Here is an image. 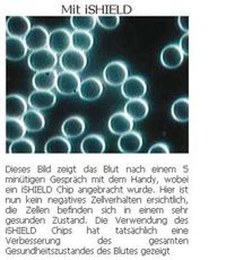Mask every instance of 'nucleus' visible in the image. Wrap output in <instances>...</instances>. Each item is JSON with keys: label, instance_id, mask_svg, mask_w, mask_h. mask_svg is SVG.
Here are the masks:
<instances>
[{"label": "nucleus", "instance_id": "6ab92c4d", "mask_svg": "<svg viewBox=\"0 0 226 260\" xmlns=\"http://www.w3.org/2000/svg\"><path fill=\"white\" fill-rule=\"evenodd\" d=\"M22 121L27 132L37 133L44 128V118L38 110H27L22 118Z\"/></svg>", "mask_w": 226, "mask_h": 260}, {"label": "nucleus", "instance_id": "f8f14e48", "mask_svg": "<svg viewBox=\"0 0 226 260\" xmlns=\"http://www.w3.org/2000/svg\"><path fill=\"white\" fill-rule=\"evenodd\" d=\"M27 112V106L25 100L19 95H8L6 98V117L9 119L23 118Z\"/></svg>", "mask_w": 226, "mask_h": 260}, {"label": "nucleus", "instance_id": "6e6552de", "mask_svg": "<svg viewBox=\"0 0 226 260\" xmlns=\"http://www.w3.org/2000/svg\"><path fill=\"white\" fill-rule=\"evenodd\" d=\"M7 33L13 38L26 37L27 33L31 31V22L26 16H11L6 22Z\"/></svg>", "mask_w": 226, "mask_h": 260}, {"label": "nucleus", "instance_id": "cd10ccee", "mask_svg": "<svg viewBox=\"0 0 226 260\" xmlns=\"http://www.w3.org/2000/svg\"><path fill=\"white\" fill-rule=\"evenodd\" d=\"M148 153L149 154H169L170 149L165 144L159 143V144H156V145H154V146L150 147Z\"/></svg>", "mask_w": 226, "mask_h": 260}, {"label": "nucleus", "instance_id": "5701e85b", "mask_svg": "<svg viewBox=\"0 0 226 260\" xmlns=\"http://www.w3.org/2000/svg\"><path fill=\"white\" fill-rule=\"evenodd\" d=\"M72 43L75 49L85 52L88 51V50H90V48L93 47L94 38L89 32L75 31L72 34Z\"/></svg>", "mask_w": 226, "mask_h": 260}, {"label": "nucleus", "instance_id": "a211bd4d", "mask_svg": "<svg viewBox=\"0 0 226 260\" xmlns=\"http://www.w3.org/2000/svg\"><path fill=\"white\" fill-rule=\"evenodd\" d=\"M105 149V143L100 135H89L82 142L80 151L84 154H101Z\"/></svg>", "mask_w": 226, "mask_h": 260}, {"label": "nucleus", "instance_id": "9d476101", "mask_svg": "<svg viewBox=\"0 0 226 260\" xmlns=\"http://www.w3.org/2000/svg\"><path fill=\"white\" fill-rule=\"evenodd\" d=\"M184 53L177 44H170L160 52V61L167 68H178L183 62Z\"/></svg>", "mask_w": 226, "mask_h": 260}, {"label": "nucleus", "instance_id": "aec40b11", "mask_svg": "<svg viewBox=\"0 0 226 260\" xmlns=\"http://www.w3.org/2000/svg\"><path fill=\"white\" fill-rule=\"evenodd\" d=\"M85 130L84 120L80 117H70L62 123L61 132L67 138H75L80 136Z\"/></svg>", "mask_w": 226, "mask_h": 260}, {"label": "nucleus", "instance_id": "412c9836", "mask_svg": "<svg viewBox=\"0 0 226 260\" xmlns=\"http://www.w3.org/2000/svg\"><path fill=\"white\" fill-rule=\"evenodd\" d=\"M26 128H25L23 121L18 119H9L6 120V139L8 142H16L23 139Z\"/></svg>", "mask_w": 226, "mask_h": 260}, {"label": "nucleus", "instance_id": "f3484780", "mask_svg": "<svg viewBox=\"0 0 226 260\" xmlns=\"http://www.w3.org/2000/svg\"><path fill=\"white\" fill-rule=\"evenodd\" d=\"M27 47L25 41L19 38L9 37L6 40V58L12 61L21 60L26 54Z\"/></svg>", "mask_w": 226, "mask_h": 260}, {"label": "nucleus", "instance_id": "1a4fd4ad", "mask_svg": "<svg viewBox=\"0 0 226 260\" xmlns=\"http://www.w3.org/2000/svg\"><path fill=\"white\" fill-rule=\"evenodd\" d=\"M103 85L96 77H88L80 83L79 96L86 101H94L101 96Z\"/></svg>", "mask_w": 226, "mask_h": 260}, {"label": "nucleus", "instance_id": "423d86ee", "mask_svg": "<svg viewBox=\"0 0 226 260\" xmlns=\"http://www.w3.org/2000/svg\"><path fill=\"white\" fill-rule=\"evenodd\" d=\"M123 96L129 100L142 99L147 92V85L142 77L132 76L125 81L121 86Z\"/></svg>", "mask_w": 226, "mask_h": 260}, {"label": "nucleus", "instance_id": "f257e3e1", "mask_svg": "<svg viewBox=\"0 0 226 260\" xmlns=\"http://www.w3.org/2000/svg\"><path fill=\"white\" fill-rule=\"evenodd\" d=\"M57 63L56 53L50 49H41L32 51L28 57V66L33 71L41 73L51 71Z\"/></svg>", "mask_w": 226, "mask_h": 260}, {"label": "nucleus", "instance_id": "dca6fc26", "mask_svg": "<svg viewBox=\"0 0 226 260\" xmlns=\"http://www.w3.org/2000/svg\"><path fill=\"white\" fill-rule=\"evenodd\" d=\"M149 111L148 104L145 100L136 99L130 101L124 106V113L132 118L135 121L143 120L147 117Z\"/></svg>", "mask_w": 226, "mask_h": 260}, {"label": "nucleus", "instance_id": "4468645a", "mask_svg": "<svg viewBox=\"0 0 226 260\" xmlns=\"http://www.w3.org/2000/svg\"><path fill=\"white\" fill-rule=\"evenodd\" d=\"M120 152L125 154H134L139 152L143 146V138L138 133L130 132L122 135L118 142Z\"/></svg>", "mask_w": 226, "mask_h": 260}, {"label": "nucleus", "instance_id": "20e7f679", "mask_svg": "<svg viewBox=\"0 0 226 260\" xmlns=\"http://www.w3.org/2000/svg\"><path fill=\"white\" fill-rule=\"evenodd\" d=\"M72 46V34L67 29L58 28L50 33L49 49L54 53H64Z\"/></svg>", "mask_w": 226, "mask_h": 260}, {"label": "nucleus", "instance_id": "ddd939ff", "mask_svg": "<svg viewBox=\"0 0 226 260\" xmlns=\"http://www.w3.org/2000/svg\"><path fill=\"white\" fill-rule=\"evenodd\" d=\"M133 119L123 112L114 113L109 120V129L114 135H124L133 129Z\"/></svg>", "mask_w": 226, "mask_h": 260}, {"label": "nucleus", "instance_id": "39448f33", "mask_svg": "<svg viewBox=\"0 0 226 260\" xmlns=\"http://www.w3.org/2000/svg\"><path fill=\"white\" fill-rule=\"evenodd\" d=\"M57 91L62 95H74L79 91L80 79L76 73L72 72H62L58 75Z\"/></svg>", "mask_w": 226, "mask_h": 260}, {"label": "nucleus", "instance_id": "c756f323", "mask_svg": "<svg viewBox=\"0 0 226 260\" xmlns=\"http://www.w3.org/2000/svg\"><path fill=\"white\" fill-rule=\"evenodd\" d=\"M179 25L183 31H189V17L188 16H180L179 17Z\"/></svg>", "mask_w": 226, "mask_h": 260}, {"label": "nucleus", "instance_id": "4be33fe9", "mask_svg": "<svg viewBox=\"0 0 226 260\" xmlns=\"http://www.w3.org/2000/svg\"><path fill=\"white\" fill-rule=\"evenodd\" d=\"M70 23L76 31L89 32L95 27L96 17L93 15H74L70 17Z\"/></svg>", "mask_w": 226, "mask_h": 260}, {"label": "nucleus", "instance_id": "0eeeda50", "mask_svg": "<svg viewBox=\"0 0 226 260\" xmlns=\"http://www.w3.org/2000/svg\"><path fill=\"white\" fill-rule=\"evenodd\" d=\"M49 38L50 34L44 27L34 26L27 33V36L25 37L24 41L27 49L32 50V51H37V50L45 49V47L49 46Z\"/></svg>", "mask_w": 226, "mask_h": 260}, {"label": "nucleus", "instance_id": "a878e982", "mask_svg": "<svg viewBox=\"0 0 226 260\" xmlns=\"http://www.w3.org/2000/svg\"><path fill=\"white\" fill-rule=\"evenodd\" d=\"M9 152L12 154H33L35 152V146L29 139H19L13 142L9 147Z\"/></svg>", "mask_w": 226, "mask_h": 260}, {"label": "nucleus", "instance_id": "bb28decb", "mask_svg": "<svg viewBox=\"0 0 226 260\" xmlns=\"http://www.w3.org/2000/svg\"><path fill=\"white\" fill-rule=\"evenodd\" d=\"M98 22L100 23L102 27L112 29L115 28L119 25L120 17L118 15H99Z\"/></svg>", "mask_w": 226, "mask_h": 260}, {"label": "nucleus", "instance_id": "7ed1b4c3", "mask_svg": "<svg viewBox=\"0 0 226 260\" xmlns=\"http://www.w3.org/2000/svg\"><path fill=\"white\" fill-rule=\"evenodd\" d=\"M103 77L105 82L111 85V86H119V85H122L129 78L128 68L121 61L110 62L104 69Z\"/></svg>", "mask_w": 226, "mask_h": 260}, {"label": "nucleus", "instance_id": "c85d7f7f", "mask_svg": "<svg viewBox=\"0 0 226 260\" xmlns=\"http://www.w3.org/2000/svg\"><path fill=\"white\" fill-rule=\"evenodd\" d=\"M180 48L184 54H189V34L188 32L180 40Z\"/></svg>", "mask_w": 226, "mask_h": 260}, {"label": "nucleus", "instance_id": "9b49d317", "mask_svg": "<svg viewBox=\"0 0 226 260\" xmlns=\"http://www.w3.org/2000/svg\"><path fill=\"white\" fill-rule=\"evenodd\" d=\"M57 98L51 91H35L28 98V104L35 110H45L54 106Z\"/></svg>", "mask_w": 226, "mask_h": 260}, {"label": "nucleus", "instance_id": "f03ea898", "mask_svg": "<svg viewBox=\"0 0 226 260\" xmlns=\"http://www.w3.org/2000/svg\"><path fill=\"white\" fill-rule=\"evenodd\" d=\"M86 63L87 59L85 53L76 49H69L60 57V64H61L62 69H64V72H82Z\"/></svg>", "mask_w": 226, "mask_h": 260}, {"label": "nucleus", "instance_id": "b1692460", "mask_svg": "<svg viewBox=\"0 0 226 260\" xmlns=\"http://www.w3.org/2000/svg\"><path fill=\"white\" fill-rule=\"evenodd\" d=\"M70 144L66 138L54 137L45 144L44 152L47 154H68L70 153Z\"/></svg>", "mask_w": 226, "mask_h": 260}, {"label": "nucleus", "instance_id": "2eb2a0df", "mask_svg": "<svg viewBox=\"0 0 226 260\" xmlns=\"http://www.w3.org/2000/svg\"><path fill=\"white\" fill-rule=\"evenodd\" d=\"M58 73L51 69V71L37 73L33 77V86L38 89V91H50L57 84Z\"/></svg>", "mask_w": 226, "mask_h": 260}, {"label": "nucleus", "instance_id": "393cba45", "mask_svg": "<svg viewBox=\"0 0 226 260\" xmlns=\"http://www.w3.org/2000/svg\"><path fill=\"white\" fill-rule=\"evenodd\" d=\"M172 117L180 122H188L189 121V100L187 98L179 99L173 103L172 109Z\"/></svg>", "mask_w": 226, "mask_h": 260}]
</instances>
